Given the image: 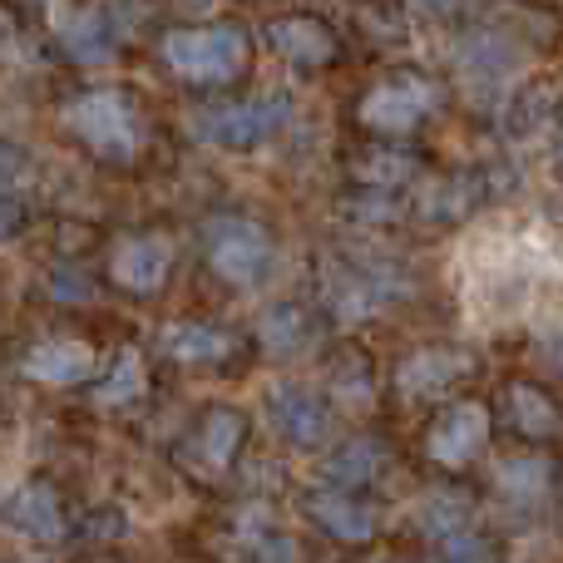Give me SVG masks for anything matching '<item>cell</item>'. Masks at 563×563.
I'll return each instance as SVG.
<instances>
[{
	"instance_id": "cell-4",
	"label": "cell",
	"mask_w": 563,
	"mask_h": 563,
	"mask_svg": "<svg viewBox=\"0 0 563 563\" xmlns=\"http://www.w3.org/2000/svg\"><path fill=\"white\" fill-rule=\"evenodd\" d=\"M440 114V85L420 69H396L356 99V124L376 139H406Z\"/></svg>"
},
{
	"instance_id": "cell-20",
	"label": "cell",
	"mask_w": 563,
	"mask_h": 563,
	"mask_svg": "<svg viewBox=\"0 0 563 563\" xmlns=\"http://www.w3.org/2000/svg\"><path fill=\"white\" fill-rule=\"evenodd\" d=\"M380 470H386V445H380L376 435H346L321 460V479H327L331 489H346V495L376 485Z\"/></svg>"
},
{
	"instance_id": "cell-12",
	"label": "cell",
	"mask_w": 563,
	"mask_h": 563,
	"mask_svg": "<svg viewBox=\"0 0 563 563\" xmlns=\"http://www.w3.org/2000/svg\"><path fill=\"white\" fill-rule=\"evenodd\" d=\"M301 509H307V519L321 529L327 539H336V544L346 549H366L371 539H376V509L366 505V499L346 495V489H307L301 495Z\"/></svg>"
},
{
	"instance_id": "cell-26",
	"label": "cell",
	"mask_w": 563,
	"mask_h": 563,
	"mask_svg": "<svg viewBox=\"0 0 563 563\" xmlns=\"http://www.w3.org/2000/svg\"><path fill=\"white\" fill-rule=\"evenodd\" d=\"M139 396H144V356L134 346H124L114 356V366L104 371V380L95 386V400L99 406H129Z\"/></svg>"
},
{
	"instance_id": "cell-31",
	"label": "cell",
	"mask_w": 563,
	"mask_h": 563,
	"mask_svg": "<svg viewBox=\"0 0 563 563\" xmlns=\"http://www.w3.org/2000/svg\"><path fill=\"white\" fill-rule=\"evenodd\" d=\"M15 55H20V25H15V15L0 10V65H10Z\"/></svg>"
},
{
	"instance_id": "cell-8",
	"label": "cell",
	"mask_w": 563,
	"mask_h": 563,
	"mask_svg": "<svg viewBox=\"0 0 563 563\" xmlns=\"http://www.w3.org/2000/svg\"><path fill=\"white\" fill-rule=\"evenodd\" d=\"M267 426H273V435L282 445L317 450L336 430V410H331V400L321 390L287 380V386H273V396H267Z\"/></svg>"
},
{
	"instance_id": "cell-33",
	"label": "cell",
	"mask_w": 563,
	"mask_h": 563,
	"mask_svg": "<svg viewBox=\"0 0 563 563\" xmlns=\"http://www.w3.org/2000/svg\"><path fill=\"white\" fill-rule=\"evenodd\" d=\"M386 563H420V559H386Z\"/></svg>"
},
{
	"instance_id": "cell-27",
	"label": "cell",
	"mask_w": 563,
	"mask_h": 563,
	"mask_svg": "<svg viewBox=\"0 0 563 563\" xmlns=\"http://www.w3.org/2000/svg\"><path fill=\"white\" fill-rule=\"evenodd\" d=\"M549 114H554V95H549V89H525V95H515L505 104V129L515 139H525V134H534Z\"/></svg>"
},
{
	"instance_id": "cell-19",
	"label": "cell",
	"mask_w": 563,
	"mask_h": 563,
	"mask_svg": "<svg viewBox=\"0 0 563 563\" xmlns=\"http://www.w3.org/2000/svg\"><path fill=\"white\" fill-rule=\"evenodd\" d=\"M0 519H5L15 534L35 539V544H59L65 539V509H59V495L49 485H20L15 495L5 499V509H0Z\"/></svg>"
},
{
	"instance_id": "cell-14",
	"label": "cell",
	"mask_w": 563,
	"mask_h": 563,
	"mask_svg": "<svg viewBox=\"0 0 563 563\" xmlns=\"http://www.w3.org/2000/svg\"><path fill=\"white\" fill-rule=\"evenodd\" d=\"M95 366H99V356L79 336H45L20 356V376H30L35 386H49V390L85 386L95 376Z\"/></svg>"
},
{
	"instance_id": "cell-24",
	"label": "cell",
	"mask_w": 563,
	"mask_h": 563,
	"mask_svg": "<svg viewBox=\"0 0 563 563\" xmlns=\"http://www.w3.org/2000/svg\"><path fill=\"white\" fill-rule=\"evenodd\" d=\"M59 45L79 59V65H95V59L114 55V30H109L104 10H75V15L59 20Z\"/></svg>"
},
{
	"instance_id": "cell-16",
	"label": "cell",
	"mask_w": 563,
	"mask_h": 563,
	"mask_svg": "<svg viewBox=\"0 0 563 563\" xmlns=\"http://www.w3.org/2000/svg\"><path fill=\"white\" fill-rule=\"evenodd\" d=\"M479 178H485V174L430 178V184L416 188V208H410V213H416L426 228H455V223H465V218L479 208V198H485V184H479Z\"/></svg>"
},
{
	"instance_id": "cell-15",
	"label": "cell",
	"mask_w": 563,
	"mask_h": 563,
	"mask_svg": "<svg viewBox=\"0 0 563 563\" xmlns=\"http://www.w3.org/2000/svg\"><path fill=\"white\" fill-rule=\"evenodd\" d=\"M154 346L178 366H218V361L238 356V331L218 327V321H164L154 331Z\"/></svg>"
},
{
	"instance_id": "cell-1",
	"label": "cell",
	"mask_w": 563,
	"mask_h": 563,
	"mask_svg": "<svg viewBox=\"0 0 563 563\" xmlns=\"http://www.w3.org/2000/svg\"><path fill=\"white\" fill-rule=\"evenodd\" d=\"M59 129L69 139H79L104 164H134L148 134L144 114H139V99L119 85H95V89H79L75 99H65Z\"/></svg>"
},
{
	"instance_id": "cell-13",
	"label": "cell",
	"mask_w": 563,
	"mask_h": 563,
	"mask_svg": "<svg viewBox=\"0 0 563 563\" xmlns=\"http://www.w3.org/2000/svg\"><path fill=\"white\" fill-rule=\"evenodd\" d=\"M499 420L505 430H515L519 440H559L563 435V406L554 400V390H544L539 380H505L499 390Z\"/></svg>"
},
{
	"instance_id": "cell-21",
	"label": "cell",
	"mask_w": 563,
	"mask_h": 563,
	"mask_svg": "<svg viewBox=\"0 0 563 563\" xmlns=\"http://www.w3.org/2000/svg\"><path fill=\"white\" fill-rule=\"evenodd\" d=\"M416 174H420V158L396 144H371L366 154L351 164V178L361 184V194H396V188L416 184Z\"/></svg>"
},
{
	"instance_id": "cell-18",
	"label": "cell",
	"mask_w": 563,
	"mask_h": 563,
	"mask_svg": "<svg viewBox=\"0 0 563 563\" xmlns=\"http://www.w3.org/2000/svg\"><path fill=\"white\" fill-rule=\"evenodd\" d=\"M257 341L273 361H301L307 351H317V317L301 301H273L257 317Z\"/></svg>"
},
{
	"instance_id": "cell-6",
	"label": "cell",
	"mask_w": 563,
	"mask_h": 563,
	"mask_svg": "<svg viewBox=\"0 0 563 563\" xmlns=\"http://www.w3.org/2000/svg\"><path fill=\"white\" fill-rule=\"evenodd\" d=\"M247 445V416L238 406H203L198 410V420L188 426V435L178 440V465L188 470V475L198 479H223L228 470L238 465V455H243Z\"/></svg>"
},
{
	"instance_id": "cell-30",
	"label": "cell",
	"mask_w": 563,
	"mask_h": 563,
	"mask_svg": "<svg viewBox=\"0 0 563 563\" xmlns=\"http://www.w3.org/2000/svg\"><path fill=\"white\" fill-rule=\"evenodd\" d=\"M25 223H30V218H25V203H20L15 194H10V198H0V243H10V238H20V233H25Z\"/></svg>"
},
{
	"instance_id": "cell-23",
	"label": "cell",
	"mask_w": 563,
	"mask_h": 563,
	"mask_svg": "<svg viewBox=\"0 0 563 563\" xmlns=\"http://www.w3.org/2000/svg\"><path fill=\"white\" fill-rule=\"evenodd\" d=\"M509 59H515V49H509V40H499L495 30H470L455 49L460 75L475 79V85H495V79L509 69Z\"/></svg>"
},
{
	"instance_id": "cell-10",
	"label": "cell",
	"mask_w": 563,
	"mask_h": 563,
	"mask_svg": "<svg viewBox=\"0 0 563 563\" xmlns=\"http://www.w3.org/2000/svg\"><path fill=\"white\" fill-rule=\"evenodd\" d=\"M420 529L430 534V544L445 563H489V539L465 499L430 495L426 509H420Z\"/></svg>"
},
{
	"instance_id": "cell-7",
	"label": "cell",
	"mask_w": 563,
	"mask_h": 563,
	"mask_svg": "<svg viewBox=\"0 0 563 563\" xmlns=\"http://www.w3.org/2000/svg\"><path fill=\"white\" fill-rule=\"evenodd\" d=\"M489 416H495V410H489L485 400H470V396L450 400L426 430V460L435 470H450V475H455V470H470L489 445V430H495Z\"/></svg>"
},
{
	"instance_id": "cell-32",
	"label": "cell",
	"mask_w": 563,
	"mask_h": 563,
	"mask_svg": "<svg viewBox=\"0 0 563 563\" xmlns=\"http://www.w3.org/2000/svg\"><path fill=\"white\" fill-rule=\"evenodd\" d=\"M420 10H430V15H445V10H455L460 0H416Z\"/></svg>"
},
{
	"instance_id": "cell-17",
	"label": "cell",
	"mask_w": 563,
	"mask_h": 563,
	"mask_svg": "<svg viewBox=\"0 0 563 563\" xmlns=\"http://www.w3.org/2000/svg\"><path fill=\"white\" fill-rule=\"evenodd\" d=\"M267 45L277 49L287 65L297 69H327L331 59H336V35H331L327 20L317 15H282L267 25Z\"/></svg>"
},
{
	"instance_id": "cell-29",
	"label": "cell",
	"mask_w": 563,
	"mask_h": 563,
	"mask_svg": "<svg viewBox=\"0 0 563 563\" xmlns=\"http://www.w3.org/2000/svg\"><path fill=\"white\" fill-rule=\"evenodd\" d=\"M30 174V158L20 154V144H10V139H0V198H10L20 184H25Z\"/></svg>"
},
{
	"instance_id": "cell-9",
	"label": "cell",
	"mask_w": 563,
	"mask_h": 563,
	"mask_svg": "<svg viewBox=\"0 0 563 563\" xmlns=\"http://www.w3.org/2000/svg\"><path fill=\"white\" fill-rule=\"evenodd\" d=\"M104 277L129 297H154L174 277V243L164 233H124L109 247Z\"/></svg>"
},
{
	"instance_id": "cell-5",
	"label": "cell",
	"mask_w": 563,
	"mask_h": 563,
	"mask_svg": "<svg viewBox=\"0 0 563 563\" xmlns=\"http://www.w3.org/2000/svg\"><path fill=\"white\" fill-rule=\"evenodd\" d=\"M291 119V99L287 95H257V99H238V104H208L194 114V139L223 154H247V148L267 144L282 124Z\"/></svg>"
},
{
	"instance_id": "cell-28",
	"label": "cell",
	"mask_w": 563,
	"mask_h": 563,
	"mask_svg": "<svg viewBox=\"0 0 563 563\" xmlns=\"http://www.w3.org/2000/svg\"><path fill=\"white\" fill-rule=\"evenodd\" d=\"M89 277L79 273L75 263H59L55 273H49V297H59V301H89Z\"/></svg>"
},
{
	"instance_id": "cell-3",
	"label": "cell",
	"mask_w": 563,
	"mask_h": 563,
	"mask_svg": "<svg viewBox=\"0 0 563 563\" xmlns=\"http://www.w3.org/2000/svg\"><path fill=\"white\" fill-rule=\"evenodd\" d=\"M203 257H208V273L228 287H257L277 263V247L273 233H267L257 218L247 213H213L203 223Z\"/></svg>"
},
{
	"instance_id": "cell-25",
	"label": "cell",
	"mask_w": 563,
	"mask_h": 563,
	"mask_svg": "<svg viewBox=\"0 0 563 563\" xmlns=\"http://www.w3.org/2000/svg\"><path fill=\"white\" fill-rule=\"evenodd\" d=\"M495 489L499 495H509L515 505H529V499H539L549 489V460L539 455H509L495 465Z\"/></svg>"
},
{
	"instance_id": "cell-11",
	"label": "cell",
	"mask_w": 563,
	"mask_h": 563,
	"mask_svg": "<svg viewBox=\"0 0 563 563\" xmlns=\"http://www.w3.org/2000/svg\"><path fill=\"white\" fill-rule=\"evenodd\" d=\"M465 376H475V356L460 346H420L396 366V390L406 400L450 396Z\"/></svg>"
},
{
	"instance_id": "cell-22",
	"label": "cell",
	"mask_w": 563,
	"mask_h": 563,
	"mask_svg": "<svg viewBox=\"0 0 563 563\" xmlns=\"http://www.w3.org/2000/svg\"><path fill=\"white\" fill-rule=\"evenodd\" d=\"M327 390L341 400V410H366L376 400V371L356 346H341L327 361Z\"/></svg>"
},
{
	"instance_id": "cell-2",
	"label": "cell",
	"mask_w": 563,
	"mask_h": 563,
	"mask_svg": "<svg viewBox=\"0 0 563 563\" xmlns=\"http://www.w3.org/2000/svg\"><path fill=\"white\" fill-rule=\"evenodd\" d=\"M158 59L168 65V75L184 79L198 89H218L233 85L247 75L253 65V35L233 20H218V25H178L158 40Z\"/></svg>"
}]
</instances>
